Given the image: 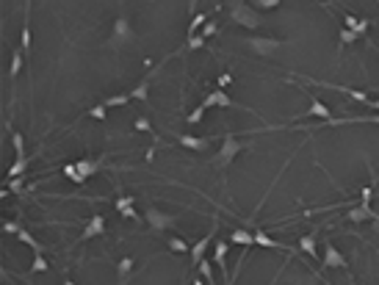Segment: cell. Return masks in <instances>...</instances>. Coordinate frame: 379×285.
Wrapping results in <instances>:
<instances>
[{
    "mask_svg": "<svg viewBox=\"0 0 379 285\" xmlns=\"http://www.w3.org/2000/svg\"><path fill=\"white\" fill-rule=\"evenodd\" d=\"M133 127H136V130H147V133L152 130V125H150V119H147V117H139V119H136V125H133Z\"/></svg>",
    "mask_w": 379,
    "mask_h": 285,
    "instance_id": "40",
    "label": "cell"
},
{
    "mask_svg": "<svg viewBox=\"0 0 379 285\" xmlns=\"http://www.w3.org/2000/svg\"><path fill=\"white\" fill-rule=\"evenodd\" d=\"M11 191H23V178H11Z\"/></svg>",
    "mask_w": 379,
    "mask_h": 285,
    "instance_id": "43",
    "label": "cell"
},
{
    "mask_svg": "<svg viewBox=\"0 0 379 285\" xmlns=\"http://www.w3.org/2000/svg\"><path fill=\"white\" fill-rule=\"evenodd\" d=\"M216 28H219V25H216V19H208V23L205 25H202V31H199V36H213V33H216Z\"/></svg>",
    "mask_w": 379,
    "mask_h": 285,
    "instance_id": "37",
    "label": "cell"
},
{
    "mask_svg": "<svg viewBox=\"0 0 379 285\" xmlns=\"http://www.w3.org/2000/svg\"><path fill=\"white\" fill-rule=\"evenodd\" d=\"M130 94H111V97H105L103 103H105V108H117V105H127L130 103Z\"/></svg>",
    "mask_w": 379,
    "mask_h": 285,
    "instance_id": "27",
    "label": "cell"
},
{
    "mask_svg": "<svg viewBox=\"0 0 379 285\" xmlns=\"http://www.w3.org/2000/svg\"><path fill=\"white\" fill-rule=\"evenodd\" d=\"M255 244L263 249H288L285 244H280V241H274L272 235L266 233V230H255Z\"/></svg>",
    "mask_w": 379,
    "mask_h": 285,
    "instance_id": "19",
    "label": "cell"
},
{
    "mask_svg": "<svg viewBox=\"0 0 379 285\" xmlns=\"http://www.w3.org/2000/svg\"><path fill=\"white\" fill-rule=\"evenodd\" d=\"M230 241L238 244V247H252V244H255V233H252V230H233V233H230Z\"/></svg>",
    "mask_w": 379,
    "mask_h": 285,
    "instance_id": "20",
    "label": "cell"
},
{
    "mask_svg": "<svg viewBox=\"0 0 379 285\" xmlns=\"http://www.w3.org/2000/svg\"><path fill=\"white\" fill-rule=\"evenodd\" d=\"M61 172H64V178H66V180H72V183H75V186H80V178H78L75 161H72V164H64V169H61Z\"/></svg>",
    "mask_w": 379,
    "mask_h": 285,
    "instance_id": "33",
    "label": "cell"
},
{
    "mask_svg": "<svg viewBox=\"0 0 379 285\" xmlns=\"http://www.w3.org/2000/svg\"><path fill=\"white\" fill-rule=\"evenodd\" d=\"M374 210H371V202H360V205H354L351 210H346V222H351V225H363V222L374 219Z\"/></svg>",
    "mask_w": 379,
    "mask_h": 285,
    "instance_id": "12",
    "label": "cell"
},
{
    "mask_svg": "<svg viewBox=\"0 0 379 285\" xmlns=\"http://www.w3.org/2000/svg\"><path fill=\"white\" fill-rule=\"evenodd\" d=\"M202 105H205V108H213V105H221V108H243V105L235 103V100H230L227 94H225V89H213L205 100H202ZM243 111H247V108H243Z\"/></svg>",
    "mask_w": 379,
    "mask_h": 285,
    "instance_id": "11",
    "label": "cell"
},
{
    "mask_svg": "<svg viewBox=\"0 0 379 285\" xmlns=\"http://www.w3.org/2000/svg\"><path fill=\"white\" fill-rule=\"evenodd\" d=\"M75 169H78L80 183H86L92 174H97L103 169V158H80V161H75Z\"/></svg>",
    "mask_w": 379,
    "mask_h": 285,
    "instance_id": "10",
    "label": "cell"
},
{
    "mask_svg": "<svg viewBox=\"0 0 379 285\" xmlns=\"http://www.w3.org/2000/svg\"><path fill=\"white\" fill-rule=\"evenodd\" d=\"M127 42H133L130 19H127V17H117V23H114V33H111V39H108V45L119 50V47H122V45H127Z\"/></svg>",
    "mask_w": 379,
    "mask_h": 285,
    "instance_id": "5",
    "label": "cell"
},
{
    "mask_svg": "<svg viewBox=\"0 0 379 285\" xmlns=\"http://www.w3.org/2000/svg\"><path fill=\"white\" fill-rule=\"evenodd\" d=\"M205 23H208V14H205V11H197V14H194V19L188 23V36L199 33V31H202V25H205Z\"/></svg>",
    "mask_w": 379,
    "mask_h": 285,
    "instance_id": "26",
    "label": "cell"
},
{
    "mask_svg": "<svg viewBox=\"0 0 379 285\" xmlns=\"http://www.w3.org/2000/svg\"><path fill=\"white\" fill-rule=\"evenodd\" d=\"M133 266H136V260H133L130 255H125L122 260L117 263V277H119V285H127V280H130L133 274Z\"/></svg>",
    "mask_w": 379,
    "mask_h": 285,
    "instance_id": "17",
    "label": "cell"
},
{
    "mask_svg": "<svg viewBox=\"0 0 379 285\" xmlns=\"http://www.w3.org/2000/svg\"><path fill=\"white\" fill-rule=\"evenodd\" d=\"M144 222L150 225L152 233H161V230H169L177 222V216H169L164 213V210H158V208H147V213H144Z\"/></svg>",
    "mask_w": 379,
    "mask_h": 285,
    "instance_id": "6",
    "label": "cell"
},
{
    "mask_svg": "<svg viewBox=\"0 0 379 285\" xmlns=\"http://www.w3.org/2000/svg\"><path fill=\"white\" fill-rule=\"evenodd\" d=\"M133 202H136V196H122V194H117V200H114V205H117V210H122V208L133 205Z\"/></svg>",
    "mask_w": 379,
    "mask_h": 285,
    "instance_id": "38",
    "label": "cell"
},
{
    "mask_svg": "<svg viewBox=\"0 0 379 285\" xmlns=\"http://www.w3.org/2000/svg\"><path fill=\"white\" fill-rule=\"evenodd\" d=\"M169 252H177V255H186V252H191V247H188L186 241L180 238V235H169Z\"/></svg>",
    "mask_w": 379,
    "mask_h": 285,
    "instance_id": "23",
    "label": "cell"
},
{
    "mask_svg": "<svg viewBox=\"0 0 379 285\" xmlns=\"http://www.w3.org/2000/svg\"><path fill=\"white\" fill-rule=\"evenodd\" d=\"M357 39H360V36H357L354 31H349L346 25L341 28V45H351V42H357Z\"/></svg>",
    "mask_w": 379,
    "mask_h": 285,
    "instance_id": "36",
    "label": "cell"
},
{
    "mask_svg": "<svg viewBox=\"0 0 379 285\" xmlns=\"http://www.w3.org/2000/svg\"><path fill=\"white\" fill-rule=\"evenodd\" d=\"M3 230H6V233H14V235H17L19 225H14V222H3Z\"/></svg>",
    "mask_w": 379,
    "mask_h": 285,
    "instance_id": "44",
    "label": "cell"
},
{
    "mask_svg": "<svg viewBox=\"0 0 379 285\" xmlns=\"http://www.w3.org/2000/svg\"><path fill=\"white\" fill-rule=\"evenodd\" d=\"M31 47V28H28V23L23 25V50H28Z\"/></svg>",
    "mask_w": 379,
    "mask_h": 285,
    "instance_id": "41",
    "label": "cell"
},
{
    "mask_svg": "<svg viewBox=\"0 0 379 285\" xmlns=\"http://www.w3.org/2000/svg\"><path fill=\"white\" fill-rule=\"evenodd\" d=\"M202 45H205V36H199V33L188 36V42H186V47H188V50H202Z\"/></svg>",
    "mask_w": 379,
    "mask_h": 285,
    "instance_id": "35",
    "label": "cell"
},
{
    "mask_svg": "<svg viewBox=\"0 0 379 285\" xmlns=\"http://www.w3.org/2000/svg\"><path fill=\"white\" fill-rule=\"evenodd\" d=\"M230 83H233V75H227V72L219 75V89H225V86H230Z\"/></svg>",
    "mask_w": 379,
    "mask_h": 285,
    "instance_id": "42",
    "label": "cell"
},
{
    "mask_svg": "<svg viewBox=\"0 0 379 285\" xmlns=\"http://www.w3.org/2000/svg\"><path fill=\"white\" fill-rule=\"evenodd\" d=\"M23 53L25 50H14V58H11V64H9V78L14 80V78H19V72H23Z\"/></svg>",
    "mask_w": 379,
    "mask_h": 285,
    "instance_id": "24",
    "label": "cell"
},
{
    "mask_svg": "<svg viewBox=\"0 0 379 285\" xmlns=\"http://www.w3.org/2000/svg\"><path fill=\"white\" fill-rule=\"evenodd\" d=\"M371 108H374V111L379 114V97H376V100H371Z\"/></svg>",
    "mask_w": 379,
    "mask_h": 285,
    "instance_id": "45",
    "label": "cell"
},
{
    "mask_svg": "<svg viewBox=\"0 0 379 285\" xmlns=\"http://www.w3.org/2000/svg\"><path fill=\"white\" fill-rule=\"evenodd\" d=\"M150 83H152V72H147V75L141 78L136 86H133L130 97L136 100V103H147V94H150Z\"/></svg>",
    "mask_w": 379,
    "mask_h": 285,
    "instance_id": "14",
    "label": "cell"
},
{
    "mask_svg": "<svg viewBox=\"0 0 379 285\" xmlns=\"http://www.w3.org/2000/svg\"><path fill=\"white\" fill-rule=\"evenodd\" d=\"M216 233H219V225L213 222V230L208 235H202L199 241H194L191 244V269H197L202 260H205V255H208V249H211V244H213V238H216Z\"/></svg>",
    "mask_w": 379,
    "mask_h": 285,
    "instance_id": "4",
    "label": "cell"
},
{
    "mask_svg": "<svg viewBox=\"0 0 379 285\" xmlns=\"http://www.w3.org/2000/svg\"><path fill=\"white\" fill-rule=\"evenodd\" d=\"M247 45L252 47L258 56H272V53H277L280 50V39H269V36H249L247 39Z\"/></svg>",
    "mask_w": 379,
    "mask_h": 285,
    "instance_id": "8",
    "label": "cell"
},
{
    "mask_svg": "<svg viewBox=\"0 0 379 285\" xmlns=\"http://www.w3.org/2000/svg\"><path fill=\"white\" fill-rule=\"evenodd\" d=\"M119 216H122V219H136V222L141 219V216L136 213V208H133V205H127V208H122V210H119Z\"/></svg>",
    "mask_w": 379,
    "mask_h": 285,
    "instance_id": "39",
    "label": "cell"
},
{
    "mask_svg": "<svg viewBox=\"0 0 379 285\" xmlns=\"http://www.w3.org/2000/svg\"><path fill=\"white\" fill-rule=\"evenodd\" d=\"M316 3H324V0H316Z\"/></svg>",
    "mask_w": 379,
    "mask_h": 285,
    "instance_id": "47",
    "label": "cell"
},
{
    "mask_svg": "<svg viewBox=\"0 0 379 285\" xmlns=\"http://www.w3.org/2000/svg\"><path fill=\"white\" fill-rule=\"evenodd\" d=\"M64 285H75V282H72V280H64Z\"/></svg>",
    "mask_w": 379,
    "mask_h": 285,
    "instance_id": "46",
    "label": "cell"
},
{
    "mask_svg": "<svg viewBox=\"0 0 379 285\" xmlns=\"http://www.w3.org/2000/svg\"><path fill=\"white\" fill-rule=\"evenodd\" d=\"M174 139H177V144H180V147H186V150H194V152L205 150V147L211 144V139H205V136H188V133H177Z\"/></svg>",
    "mask_w": 379,
    "mask_h": 285,
    "instance_id": "13",
    "label": "cell"
},
{
    "mask_svg": "<svg viewBox=\"0 0 379 285\" xmlns=\"http://www.w3.org/2000/svg\"><path fill=\"white\" fill-rule=\"evenodd\" d=\"M89 117H92V119H97V122H105V117H108V108H105L103 100H100V103L94 105V108H89Z\"/></svg>",
    "mask_w": 379,
    "mask_h": 285,
    "instance_id": "32",
    "label": "cell"
},
{
    "mask_svg": "<svg viewBox=\"0 0 379 285\" xmlns=\"http://www.w3.org/2000/svg\"><path fill=\"white\" fill-rule=\"evenodd\" d=\"M197 271L202 274V280H205V285H216V280H213V263L208 260V257H205V260H202L199 266H197Z\"/></svg>",
    "mask_w": 379,
    "mask_h": 285,
    "instance_id": "25",
    "label": "cell"
},
{
    "mask_svg": "<svg viewBox=\"0 0 379 285\" xmlns=\"http://www.w3.org/2000/svg\"><path fill=\"white\" fill-rule=\"evenodd\" d=\"M343 23H346V28L354 31L357 36H363V33L368 31V23H365V19H357L354 14H346V17H343Z\"/></svg>",
    "mask_w": 379,
    "mask_h": 285,
    "instance_id": "22",
    "label": "cell"
},
{
    "mask_svg": "<svg viewBox=\"0 0 379 285\" xmlns=\"http://www.w3.org/2000/svg\"><path fill=\"white\" fill-rule=\"evenodd\" d=\"M213 260H216V266H219V271L225 274V280L230 282V277H227V244H225V241H216V247H213Z\"/></svg>",
    "mask_w": 379,
    "mask_h": 285,
    "instance_id": "16",
    "label": "cell"
},
{
    "mask_svg": "<svg viewBox=\"0 0 379 285\" xmlns=\"http://www.w3.org/2000/svg\"><path fill=\"white\" fill-rule=\"evenodd\" d=\"M28 169V158H17L9 169V178H23V172Z\"/></svg>",
    "mask_w": 379,
    "mask_h": 285,
    "instance_id": "30",
    "label": "cell"
},
{
    "mask_svg": "<svg viewBox=\"0 0 379 285\" xmlns=\"http://www.w3.org/2000/svg\"><path fill=\"white\" fill-rule=\"evenodd\" d=\"M299 249L304 255H310V257H321L319 255V235H316V233L302 235V238H299Z\"/></svg>",
    "mask_w": 379,
    "mask_h": 285,
    "instance_id": "15",
    "label": "cell"
},
{
    "mask_svg": "<svg viewBox=\"0 0 379 285\" xmlns=\"http://www.w3.org/2000/svg\"><path fill=\"white\" fill-rule=\"evenodd\" d=\"M282 0H252V6L255 9H260V11H269V9H277Z\"/></svg>",
    "mask_w": 379,
    "mask_h": 285,
    "instance_id": "34",
    "label": "cell"
},
{
    "mask_svg": "<svg viewBox=\"0 0 379 285\" xmlns=\"http://www.w3.org/2000/svg\"><path fill=\"white\" fill-rule=\"evenodd\" d=\"M17 238L23 241L25 247H31V249H33V255L44 252V247H42V244H39L36 238H33V235H31V233H28V230H25V227H19V230H17Z\"/></svg>",
    "mask_w": 379,
    "mask_h": 285,
    "instance_id": "21",
    "label": "cell"
},
{
    "mask_svg": "<svg viewBox=\"0 0 379 285\" xmlns=\"http://www.w3.org/2000/svg\"><path fill=\"white\" fill-rule=\"evenodd\" d=\"M321 269H343V271H349V260H346V255H343L332 241H327V244H324Z\"/></svg>",
    "mask_w": 379,
    "mask_h": 285,
    "instance_id": "3",
    "label": "cell"
},
{
    "mask_svg": "<svg viewBox=\"0 0 379 285\" xmlns=\"http://www.w3.org/2000/svg\"><path fill=\"white\" fill-rule=\"evenodd\" d=\"M11 144H14L17 158H28V155H25V141H23V133H19V130L11 133Z\"/></svg>",
    "mask_w": 379,
    "mask_h": 285,
    "instance_id": "29",
    "label": "cell"
},
{
    "mask_svg": "<svg viewBox=\"0 0 379 285\" xmlns=\"http://www.w3.org/2000/svg\"><path fill=\"white\" fill-rule=\"evenodd\" d=\"M241 150H243L241 141L235 139L233 133H225V144H221V147H219V152H216L213 158H211V166H213V169H227V166L235 161V155H238Z\"/></svg>",
    "mask_w": 379,
    "mask_h": 285,
    "instance_id": "2",
    "label": "cell"
},
{
    "mask_svg": "<svg viewBox=\"0 0 379 285\" xmlns=\"http://www.w3.org/2000/svg\"><path fill=\"white\" fill-rule=\"evenodd\" d=\"M103 233H105V216L103 213H94L92 219L86 222L83 233H80V244H86V241H92V238H100Z\"/></svg>",
    "mask_w": 379,
    "mask_h": 285,
    "instance_id": "9",
    "label": "cell"
},
{
    "mask_svg": "<svg viewBox=\"0 0 379 285\" xmlns=\"http://www.w3.org/2000/svg\"><path fill=\"white\" fill-rule=\"evenodd\" d=\"M310 117H319V119H329V108L321 103V100L310 97V108L302 114V119H310Z\"/></svg>",
    "mask_w": 379,
    "mask_h": 285,
    "instance_id": "18",
    "label": "cell"
},
{
    "mask_svg": "<svg viewBox=\"0 0 379 285\" xmlns=\"http://www.w3.org/2000/svg\"><path fill=\"white\" fill-rule=\"evenodd\" d=\"M230 19H233L235 25H241V28H249V31H258L263 25V14H258V9L243 3V0H233V3H230Z\"/></svg>",
    "mask_w": 379,
    "mask_h": 285,
    "instance_id": "1",
    "label": "cell"
},
{
    "mask_svg": "<svg viewBox=\"0 0 379 285\" xmlns=\"http://www.w3.org/2000/svg\"><path fill=\"white\" fill-rule=\"evenodd\" d=\"M50 269V263H47V257L39 252V255H33V263H31V271L33 274H42V271H47Z\"/></svg>",
    "mask_w": 379,
    "mask_h": 285,
    "instance_id": "28",
    "label": "cell"
},
{
    "mask_svg": "<svg viewBox=\"0 0 379 285\" xmlns=\"http://www.w3.org/2000/svg\"><path fill=\"white\" fill-rule=\"evenodd\" d=\"M310 83H316V86H324V89H332V92H341V94H346V97L351 100H357V103H363V105H368L371 108V100H368V94L360 92V89H349V86H341V83H329V80H319V78H307Z\"/></svg>",
    "mask_w": 379,
    "mask_h": 285,
    "instance_id": "7",
    "label": "cell"
},
{
    "mask_svg": "<svg viewBox=\"0 0 379 285\" xmlns=\"http://www.w3.org/2000/svg\"><path fill=\"white\" fill-rule=\"evenodd\" d=\"M205 111H208L205 105H197V108H194V111H188V117H186V122H188V125H199V122L205 119Z\"/></svg>",
    "mask_w": 379,
    "mask_h": 285,
    "instance_id": "31",
    "label": "cell"
}]
</instances>
